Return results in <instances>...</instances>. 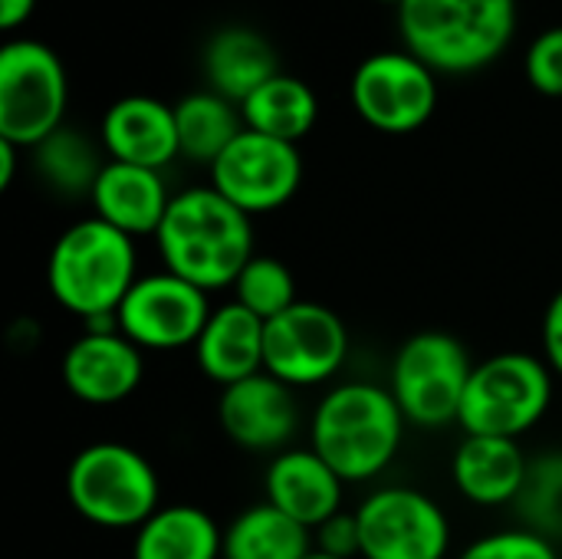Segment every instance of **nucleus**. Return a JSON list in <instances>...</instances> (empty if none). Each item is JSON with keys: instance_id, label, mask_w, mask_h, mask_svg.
<instances>
[{"instance_id": "obj_22", "label": "nucleus", "mask_w": 562, "mask_h": 559, "mask_svg": "<svg viewBox=\"0 0 562 559\" xmlns=\"http://www.w3.org/2000/svg\"><path fill=\"white\" fill-rule=\"evenodd\" d=\"M132 559H224V527L201 504H161L132 534Z\"/></svg>"}, {"instance_id": "obj_16", "label": "nucleus", "mask_w": 562, "mask_h": 559, "mask_svg": "<svg viewBox=\"0 0 562 559\" xmlns=\"http://www.w3.org/2000/svg\"><path fill=\"white\" fill-rule=\"evenodd\" d=\"M99 142L109 161L151 171H165L175 158H181L175 105L155 96L115 99L99 122Z\"/></svg>"}, {"instance_id": "obj_27", "label": "nucleus", "mask_w": 562, "mask_h": 559, "mask_svg": "<svg viewBox=\"0 0 562 559\" xmlns=\"http://www.w3.org/2000/svg\"><path fill=\"white\" fill-rule=\"evenodd\" d=\"M517 524L550 537L553 544L562 540V448H550L543 455H530V471L517 504L510 507Z\"/></svg>"}, {"instance_id": "obj_10", "label": "nucleus", "mask_w": 562, "mask_h": 559, "mask_svg": "<svg viewBox=\"0 0 562 559\" xmlns=\"http://www.w3.org/2000/svg\"><path fill=\"white\" fill-rule=\"evenodd\" d=\"M362 559H448L454 530L448 511L422 488L382 484L356 507Z\"/></svg>"}, {"instance_id": "obj_20", "label": "nucleus", "mask_w": 562, "mask_h": 559, "mask_svg": "<svg viewBox=\"0 0 562 559\" xmlns=\"http://www.w3.org/2000/svg\"><path fill=\"white\" fill-rule=\"evenodd\" d=\"M263 329L267 323L237 300L217 303L191 349L198 372L221 389L263 372Z\"/></svg>"}, {"instance_id": "obj_23", "label": "nucleus", "mask_w": 562, "mask_h": 559, "mask_svg": "<svg viewBox=\"0 0 562 559\" xmlns=\"http://www.w3.org/2000/svg\"><path fill=\"white\" fill-rule=\"evenodd\" d=\"M244 125L250 132L300 145L319 119V99L310 82L290 72H277L240 105Z\"/></svg>"}, {"instance_id": "obj_3", "label": "nucleus", "mask_w": 562, "mask_h": 559, "mask_svg": "<svg viewBox=\"0 0 562 559\" xmlns=\"http://www.w3.org/2000/svg\"><path fill=\"white\" fill-rule=\"evenodd\" d=\"M138 277V241L95 214L72 221L46 257L53 303L92 329L115 326V310Z\"/></svg>"}, {"instance_id": "obj_26", "label": "nucleus", "mask_w": 562, "mask_h": 559, "mask_svg": "<svg viewBox=\"0 0 562 559\" xmlns=\"http://www.w3.org/2000/svg\"><path fill=\"white\" fill-rule=\"evenodd\" d=\"M30 155L40 181L59 198H89L95 178L109 161L102 142H92L86 132L69 125L56 128L36 148H30Z\"/></svg>"}, {"instance_id": "obj_30", "label": "nucleus", "mask_w": 562, "mask_h": 559, "mask_svg": "<svg viewBox=\"0 0 562 559\" xmlns=\"http://www.w3.org/2000/svg\"><path fill=\"white\" fill-rule=\"evenodd\" d=\"M524 69H527V82L540 96L562 99V26H550L530 40Z\"/></svg>"}, {"instance_id": "obj_28", "label": "nucleus", "mask_w": 562, "mask_h": 559, "mask_svg": "<svg viewBox=\"0 0 562 559\" xmlns=\"http://www.w3.org/2000/svg\"><path fill=\"white\" fill-rule=\"evenodd\" d=\"M231 300H237L244 310L270 323L273 316L286 313L293 303H300L296 277L293 270L270 254H254L250 264L240 270L237 283L231 287Z\"/></svg>"}, {"instance_id": "obj_34", "label": "nucleus", "mask_w": 562, "mask_h": 559, "mask_svg": "<svg viewBox=\"0 0 562 559\" xmlns=\"http://www.w3.org/2000/svg\"><path fill=\"white\" fill-rule=\"evenodd\" d=\"M20 145H13V142H7V138H0V191H7L10 185H13V178H16V158H20Z\"/></svg>"}, {"instance_id": "obj_25", "label": "nucleus", "mask_w": 562, "mask_h": 559, "mask_svg": "<svg viewBox=\"0 0 562 559\" xmlns=\"http://www.w3.org/2000/svg\"><path fill=\"white\" fill-rule=\"evenodd\" d=\"M175 122H178L181 158L204 168H211L231 148V142L247 128L240 105L211 89H198L178 99Z\"/></svg>"}, {"instance_id": "obj_24", "label": "nucleus", "mask_w": 562, "mask_h": 559, "mask_svg": "<svg viewBox=\"0 0 562 559\" xmlns=\"http://www.w3.org/2000/svg\"><path fill=\"white\" fill-rule=\"evenodd\" d=\"M313 530L260 501L224 524V559H306Z\"/></svg>"}, {"instance_id": "obj_36", "label": "nucleus", "mask_w": 562, "mask_h": 559, "mask_svg": "<svg viewBox=\"0 0 562 559\" xmlns=\"http://www.w3.org/2000/svg\"><path fill=\"white\" fill-rule=\"evenodd\" d=\"M379 3H392V7H395V10H398V7H402V3H405V0H379Z\"/></svg>"}, {"instance_id": "obj_31", "label": "nucleus", "mask_w": 562, "mask_h": 559, "mask_svg": "<svg viewBox=\"0 0 562 559\" xmlns=\"http://www.w3.org/2000/svg\"><path fill=\"white\" fill-rule=\"evenodd\" d=\"M313 547L326 557L362 559V534L356 511H339L313 530Z\"/></svg>"}, {"instance_id": "obj_12", "label": "nucleus", "mask_w": 562, "mask_h": 559, "mask_svg": "<svg viewBox=\"0 0 562 559\" xmlns=\"http://www.w3.org/2000/svg\"><path fill=\"white\" fill-rule=\"evenodd\" d=\"M211 310V293L158 267L132 283L115 310V326L142 353H181L194 349Z\"/></svg>"}, {"instance_id": "obj_18", "label": "nucleus", "mask_w": 562, "mask_h": 559, "mask_svg": "<svg viewBox=\"0 0 562 559\" xmlns=\"http://www.w3.org/2000/svg\"><path fill=\"white\" fill-rule=\"evenodd\" d=\"M448 471L454 491L468 504L481 511H501L517 504L530 471V455L514 438L464 435L451 451Z\"/></svg>"}, {"instance_id": "obj_15", "label": "nucleus", "mask_w": 562, "mask_h": 559, "mask_svg": "<svg viewBox=\"0 0 562 559\" xmlns=\"http://www.w3.org/2000/svg\"><path fill=\"white\" fill-rule=\"evenodd\" d=\"M66 392L92 409L128 402L145 379V353L119 333V326H82L59 359Z\"/></svg>"}, {"instance_id": "obj_9", "label": "nucleus", "mask_w": 562, "mask_h": 559, "mask_svg": "<svg viewBox=\"0 0 562 559\" xmlns=\"http://www.w3.org/2000/svg\"><path fill=\"white\" fill-rule=\"evenodd\" d=\"M349 353V326L326 303L300 300L263 329V372L293 392L336 385Z\"/></svg>"}, {"instance_id": "obj_19", "label": "nucleus", "mask_w": 562, "mask_h": 559, "mask_svg": "<svg viewBox=\"0 0 562 559\" xmlns=\"http://www.w3.org/2000/svg\"><path fill=\"white\" fill-rule=\"evenodd\" d=\"M171 191L161 171L138 168V165H122V161H105L102 175L92 185L89 204L92 214L115 231L128 234L132 241L138 237H155L168 204Z\"/></svg>"}, {"instance_id": "obj_14", "label": "nucleus", "mask_w": 562, "mask_h": 559, "mask_svg": "<svg viewBox=\"0 0 562 559\" xmlns=\"http://www.w3.org/2000/svg\"><path fill=\"white\" fill-rule=\"evenodd\" d=\"M217 425L224 438L240 451L273 458L293 448V438L303 425V412L290 385H283L270 372H257L237 385L221 389Z\"/></svg>"}, {"instance_id": "obj_5", "label": "nucleus", "mask_w": 562, "mask_h": 559, "mask_svg": "<svg viewBox=\"0 0 562 559\" xmlns=\"http://www.w3.org/2000/svg\"><path fill=\"white\" fill-rule=\"evenodd\" d=\"M66 501L99 530H138L161 507V478L145 451L125 441H92L66 468Z\"/></svg>"}, {"instance_id": "obj_1", "label": "nucleus", "mask_w": 562, "mask_h": 559, "mask_svg": "<svg viewBox=\"0 0 562 559\" xmlns=\"http://www.w3.org/2000/svg\"><path fill=\"white\" fill-rule=\"evenodd\" d=\"M405 432L408 422L389 385L369 379H339L310 412V448L346 484L382 478L395 465Z\"/></svg>"}, {"instance_id": "obj_6", "label": "nucleus", "mask_w": 562, "mask_h": 559, "mask_svg": "<svg viewBox=\"0 0 562 559\" xmlns=\"http://www.w3.org/2000/svg\"><path fill=\"white\" fill-rule=\"evenodd\" d=\"M557 376L537 353L504 349L481 359L471 372L458 428L464 435H491L520 441L550 415Z\"/></svg>"}, {"instance_id": "obj_35", "label": "nucleus", "mask_w": 562, "mask_h": 559, "mask_svg": "<svg viewBox=\"0 0 562 559\" xmlns=\"http://www.w3.org/2000/svg\"><path fill=\"white\" fill-rule=\"evenodd\" d=\"M306 559H336V557H326V554H319V550H313V554H310V557Z\"/></svg>"}, {"instance_id": "obj_32", "label": "nucleus", "mask_w": 562, "mask_h": 559, "mask_svg": "<svg viewBox=\"0 0 562 559\" xmlns=\"http://www.w3.org/2000/svg\"><path fill=\"white\" fill-rule=\"evenodd\" d=\"M540 356L562 382V287L550 297L543 320H540Z\"/></svg>"}, {"instance_id": "obj_4", "label": "nucleus", "mask_w": 562, "mask_h": 559, "mask_svg": "<svg viewBox=\"0 0 562 559\" xmlns=\"http://www.w3.org/2000/svg\"><path fill=\"white\" fill-rule=\"evenodd\" d=\"M398 33L438 76H471L507 53L517 33V0H405Z\"/></svg>"}, {"instance_id": "obj_2", "label": "nucleus", "mask_w": 562, "mask_h": 559, "mask_svg": "<svg viewBox=\"0 0 562 559\" xmlns=\"http://www.w3.org/2000/svg\"><path fill=\"white\" fill-rule=\"evenodd\" d=\"M158 260L204 293L231 290L254 250V217L211 185L175 191L168 214L151 237Z\"/></svg>"}, {"instance_id": "obj_17", "label": "nucleus", "mask_w": 562, "mask_h": 559, "mask_svg": "<svg viewBox=\"0 0 562 559\" xmlns=\"http://www.w3.org/2000/svg\"><path fill=\"white\" fill-rule=\"evenodd\" d=\"M346 488L349 484L313 448L293 445L273 455L263 471V501L310 530L346 511Z\"/></svg>"}, {"instance_id": "obj_7", "label": "nucleus", "mask_w": 562, "mask_h": 559, "mask_svg": "<svg viewBox=\"0 0 562 559\" xmlns=\"http://www.w3.org/2000/svg\"><path fill=\"white\" fill-rule=\"evenodd\" d=\"M474 366L477 362H471V353L458 336L422 329L395 349L385 385L408 428L445 432L448 425H458Z\"/></svg>"}, {"instance_id": "obj_13", "label": "nucleus", "mask_w": 562, "mask_h": 559, "mask_svg": "<svg viewBox=\"0 0 562 559\" xmlns=\"http://www.w3.org/2000/svg\"><path fill=\"white\" fill-rule=\"evenodd\" d=\"M207 171L214 191H221L244 214L260 217L296 198L303 185V155L290 142L244 128Z\"/></svg>"}, {"instance_id": "obj_21", "label": "nucleus", "mask_w": 562, "mask_h": 559, "mask_svg": "<svg viewBox=\"0 0 562 559\" xmlns=\"http://www.w3.org/2000/svg\"><path fill=\"white\" fill-rule=\"evenodd\" d=\"M204 79L207 89L244 105L247 96H254L267 79L280 72V59L273 43L250 30V26H224L204 43Z\"/></svg>"}, {"instance_id": "obj_29", "label": "nucleus", "mask_w": 562, "mask_h": 559, "mask_svg": "<svg viewBox=\"0 0 562 559\" xmlns=\"http://www.w3.org/2000/svg\"><path fill=\"white\" fill-rule=\"evenodd\" d=\"M454 559H562L560 547L520 524L474 537Z\"/></svg>"}, {"instance_id": "obj_33", "label": "nucleus", "mask_w": 562, "mask_h": 559, "mask_svg": "<svg viewBox=\"0 0 562 559\" xmlns=\"http://www.w3.org/2000/svg\"><path fill=\"white\" fill-rule=\"evenodd\" d=\"M36 0H0V30L13 33L16 26H23L33 13Z\"/></svg>"}, {"instance_id": "obj_11", "label": "nucleus", "mask_w": 562, "mask_h": 559, "mask_svg": "<svg viewBox=\"0 0 562 559\" xmlns=\"http://www.w3.org/2000/svg\"><path fill=\"white\" fill-rule=\"evenodd\" d=\"M349 99L369 128L382 135H412L425 128L438 109V72L405 46L382 49L356 66Z\"/></svg>"}, {"instance_id": "obj_8", "label": "nucleus", "mask_w": 562, "mask_h": 559, "mask_svg": "<svg viewBox=\"0 0 562 559\" xmlns=\"http://www.w3.org/2000/svg\"><path fill=\"white\" fill-rule=\"evenodd\" d=\"M66 105L63 59L40 40H10L0 49V138L30 152L66 125Z\"/></svg>"}]
</instances>
